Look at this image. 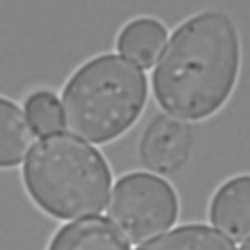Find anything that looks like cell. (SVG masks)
<instances>
[{"mask_svg":"<svg viewBox=\"0 0 250 250\" xmlns=\"http://www.w3.org/2000/svg\"><path fill=\"white\" fill-rule=\"evenodd\" d=\"M241 67L238 29L228 14L202 11L179 25L152 74L154 98L181 120H203L227 103Z\"/></svg>","mask_w":250,"mask_h":250,"instance_id":"1","label":"cell"},{"mask_svg":"<svg viewBox=\"0 0 250 250\" xmlns=\"http://www.w3.org/2000/svg\"><path fill=\"white\" fill-rule=\"evenodd\" d=\"M22 179L39 208L57 220L71 221L104 208L113 177L98 149L72 135L56 132L32 145Z\"/></svg>","mask_w":250,"mask_h":250,"instance_id":"2","label":"cell"},{"mask_svg":"<svg viewBox=\"0 0 250 250\" xmlns=\"http://www.w3.org/2000/svg\"><path fill=\"white\" fill-rule=\"evenodd\" d=\"M147 100V78L118 54H100L81 65L62 92V128L102 145L125 134Z\"/></svg>","mask_w":250,"mask_h":250,"instance_id":"3","label":"cell"},{"mask_svg":"<svg viewBox=\"0 0 250 250\" xmlns=\"http://www.w3.org/2000/svg\"><path fill=\"white\" fill-rule=\"evenodd\" d=\"M178 197L164 179L149 172H131L117 181L107 215L125 241L142 246L161 236L177 221Z\"/></svg>","mask_w":250,"mask_h":250,"instance_id":"4","label":"cell"},{"mask_svg":"<svg viewBox=\"0 0 250 250\" xmlns=\"http://www.w3.org/2000/svg\"><path fill=\"white\" fill-rule=\"evenodd\" d=\"M193 129L181 118L159 114L143 131L139 156L153 172L170 175L181 170L190 156Z\"/></svg>","mask_w":250,"mask_h":250,"instance_id":"5","label":"cell"},{"mask_svg":"<svg viewBox=\"0 0 250 250\" xmlns=\"http://www.w3.org/2000/svg\"><path fill=\"white\" fill-rule=\"evenodd\" d=\"M249 175L229 179L215 192L211 200L210 221L235 245L249 238Z\"/></svg>","mask_w":250,"mask_h":250,"instance_id":"6","label":"cell"},{"mask_svg":"<svg viewBox=\"0 0 250 250\" xmlns=\"http://www.w3.org/2000/svg\"><path fill=\"white\" fill-rule=\"evenodd\" d=\"M52 250H128L129 243L104 217H85L54 235Z\"/></svg>","mask_w":250,"mask_h":250,"instance_id":"7","label":"cell"},{"mask_svg":"<svg viewBox=\"0 0 250 250\" xmlns=\"http://www.w3.org/2000/svg\"><path fill=\"white\" fill-rule=\"evenodd\" d=\"M167 28L154 18H136L120 32L117 49L126 60L149 70L163 50Z\"/></svg>","mask_w":250,"mask_h":250,"instance_id":"8","label":"cell"},{"mask_svg":"<svg viewBox=\"0 0 250 250\" xmlns=\"http://www.w3.org/2000/svg\"><path fill=\"white\" fill-rule=\"evenodd\" d=\"M32 126L17 104L7 99L0 100V166L16 167L24 160L34 142Z\"/></svg>","mask_w":250,"mask_h":250,"instance_id":"9","label":"cell"},{"mask_svg":"<svg viewBox=\"0 0 250 250\" xmlns=\"http://www.w3.org/2000/svg\"><path fill=\"white\" fill-rule=\"evenodd\" d=\"M139 250H232L236 245L206 225H184L138 248Z\"/></svg>","mask_w":250,"mask_h":250,"instance_id":"10","label":"cell"},{"mask_svg":"<svg viewBox=\"0 0 250 250\" xmlns=\"http://www.w3.org/2000/svg\"><path fill=\"white\" fill-rule=\"evenodd\" d=\"M25 117L34 132L39 136L60 132L62 114L59 99L50 90H38L25 102Z\"/></svg>","mask_w":250,"mask_h":250,"instance_id":"11","label":"cell"}]
</instances>
